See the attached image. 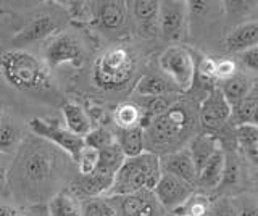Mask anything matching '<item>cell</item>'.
<instances>
[{"label": "cell", "instance_id": "16", "mask_svg": "<svg viewBox=\"0 0 258 216\" xmlns=\"http://www.w3.org/2000/svg\"><path fill=\"white\" fill-rule=\"evenodd\" d=\"M220 150H223L221 142L218 137H215L213 134H200L196 135L190 143H189V152L192 155L194 163H196L197 168V176L199 171L207 165V162L212 158L215 154H218Z\"/></svg>", "mask_w": 258, "mask_h": 216}, {"label": "cell", "instance_id": "11", "mask_svg": "<svg viewBox=\"0 0 258 216\" xmlns=\"http://www.w3.org/2000/svg\"><path fill=\"white\" fill-rule=\"evenodd\" d=\"M189 9L187 2H179V0H166V2H160V15L158 23L161 28V33L166 39H179L185 20H187Z\"/></svg>", "mask_w": 258, "mask_h": 216}, {"label": "cell", "instance_id": "2", "mask_svg": "<svg viewBox=\"0 0 258 216\" xmlns=\"http://www.w3.org/2000/svg\"><path fill=\"white\" fill-rule=\"evenodd\" d=\"M161 160L155 152L145 150L142 155L126 158L119 168L113 186L108 190V197H124L149 190L153 192L161 178Z\"/></svg>", "mask_w": 258, "mask_h": 216}, {"label": "cell", "instance_id": "23", "mask_svg": "<svg viewBox=\"0 0 258 216\" xmlns=\"http://www.w3.org/2000/svg\"><path fill=\"white\" fill-rule=\"evenodd\" d=\"M124 154L121 147L115 142L113 146L103 149L99 152V165H97V173L110 176V178H115L116 173L119 171V168L124 163Z\"/></svg>", "mask_w": 258, "mask_h": 216}, {"label": "cell", "instance_id": "4", "mask_svg": "<svg viewBox=\"0 0 258 216\" xmlns=\"http://www.w3.org/2000/svg\"><path fill=\"white\" fill-rule=\"evenodd\" d=\"M192 115L181 103H174L166 113L153 118L145 126L149 132V140L152 146L168 147L174 146L177 140H181L192 127Z\"/></svg>", "mask_w": 258, "mask_h": 216}, {"label": "cell", "instance_id": "7", "mask_svg": "<svg viewBox=\"0 0 258 216\" xmlns=\"http://www.w3.org/2000/svg\"><path fill=\"white\" fill-rule=\"evenodd\" d=\"M29 129L36 135H39V137L52 142L53 146L61 149L63 152H67L75 163L79 158L81 150L84 149V139L83 137H78V135L70 132L67 127H61L56 123L45 121V119H42V118H32L29 121Z\"/></svg>", "mask_w": 258, "mask_h": 216}, {"label": "cell", "instance_id": "19", "mask_svg": "<svg viewBox=\"0 0 258 216\" xmlns=\"http://www.w3.org/2000/svg\"><path fill=\"white\" fill-rule=\"evenodd\" d=\"M61 111H63V119L64 124H67V129L78 135V137L84 139L94 129L91 118L86 113V110L81 105H78V103H67L61 108Z\"/></svg>", "mask_w": 258, "mask_h": 216}, {"label": "cell", "instance_id": "12", "mask_svg": "<svg viewBox=\"0 0 258 216\" xmlns=\"http://www.w3.org/2000/svg\"><path fill=\"white\" fill-rule=\"evenodd\" d=\"M161 160V171L177 176L187 182L197 181V168L194 163L189 149H179L166 154Z\"/></svg>", "mask_w": 258, "mask_h": 216}, {"label": "cell", "instance_id": "36", "mask_svg": "<svg viewBox=\"0 0 258 216\" xmlns=\"http://www.w3.org/2000/svg\"><path fill=\"white\" fill-rule=\"evenodd\" d=\"M232 205L236 208L237 216H258V200L252 195L242 194L232 197Z\"/></svg>", "mask_w": 258, "mask_h": 216}, {"label": "cell", "instance_id": "9", "mask_svg": "<svg viewBox=\"0 0 258 216\" xmlns=\"http://www.w3.org/2000/svg\"><path fill=\"white\" fill-rule=\"evenodd\" d=\"M192 194L194 186L190 182L168 173L161 174L157 187L153 189V195L158 200V203L171 211L181 206Z\"/></svg>", "mask_w": 258, "mask_h": 216}, {"label": "cell", "instance_id": "10", "mask_svg": "<svg viewBox=\"0 0 258 216\" xmlns=\"http://www.w3.org/2000/svg\"><path fill=\"white\" fill-rule=\"evenodd\" d=\"M232 116V107L226 100L220 87H215L200 103V123L205 129L215 131Z\"/></svg>", "mask_w": 258, "mask_h": 216}, {"label": "cell", "instance_id": "6", "mask_svg": "<svg viewBox=\"0 0 258 216\" xmlns=\"http://www.w3.org/2000/svg\"><path fill=\"white\" fill-rule=\"evenodd\" d=\"M44 61L48 68H58L61 65H71L81 68L86 61V50L78 37L71 34H60L45 45Z\"/></svg>", "mask_w": 258, "mask_h": 216}, {"label": "cell", "instance_id": "22", "mask_svg": "<svg viewBox=\"0 0 258 216\" xmlns=\"http://www.w3.org/2000/svg\"><path fill=\"white\" fill-rule=\"evenodd\" d=\"M115 137L126 158L139 157L145 152V129L141 126L133 129H119Z\"/></svg>", "mask_w": 258, "mask_h": 216}, {"label": "cell", "instance_id": "37", "mask_svg": "<svg viewBox=\"0 0 258 216\" xmlns=\"http://www.w3.org/2000/svg\"><path fill=\"white\" fill-rule=\"evenodd\" d=\"M237 75V63L231 58L216 61V81H228Z\"/></svg>", "mask_w": 258, "mask_h": 216}, {"label": "cell", "instance_id": "42", "mask_svg": "<svg viewBox=\"0 0 258 216\" xmlns=\"http://www.w3.org/2000/svg\"><path fill=\"white\" fill-rule=\"evenodd\" d=\"M248 124H252V126H256L258 127V105H256V108H255V111H253V116H252V119H250V123Z\"/></svg>", "mask_w": 258, "mask_h": 216}, {"label": "cell", "instance_id": "29", "mask_svg": "<svg viewBox=\"0 0 258 216\" xmlns=\"http://www.w3.org/2000/svg\"><path fill=\"white\" fill-rule=\"evenodd\" d=\"M210 205L212 203L208 202V198L205 195L192 194L181 206H177L176 210H173V214L174 216H207Z\"/></svg>", "mask_w": 258, "mask_h": 216}, {"label": "cell", "instance_id": "31", "mask_svg": "<svg viewBox=\"0 0 258 216\" xmlns=\"http://www.w3.org/2000/svg\"><path fill=\"white\" fill-rule=\"evenodd\" d=\"M20 129L12 121L0 123V154H12L20 142Z\"/></svg>", "mask_w": 258, "mask_h": 216}, {"label": "cell", "instance_id": "14", "mask_svg": "<svg viewBox=\"0 0 258 216\" xmlns=\"http://www.w3.org/2000/svg\"><path fill=\"white\" fill-rule=\"evenodd\" d=\"M52 157L45 150H32L23 158V174L29 182H44L50 178Z\"/></svg>", "mask_w": 258, "mask_h": 216}, {"label": "cell", "instance_id": "8", "mask_svg": "<svg viewBox=\"0 0 258 216\" xmlns=\"http://www.w3.org/2000/svg\"><path fill=\"white\" fill-rule=\"evenodd\" d=\"M108 200L115 206L116 216H163V206L149 190L124 197H108Z\"/></svg>", "mask_w": 258, "mask_h": 216}, {"label": "cell", "instance_id": "18", "mask_svg": "<svg viewBox=\"0 0 258 216\" xmlns=\"http://www.w3.org/2000/svg\"><path fill=\"white\" fill-rule=\"evenodd\" d=\"M220 89L226 97V100L229 102V105L232 107V111H234V108H237L240 103L248 97L250 92H252L253 81L248 76L237 73L236 76L228 79V81H223Z\"/></svg>", "mask_w": 258, "mask_h": 216}, {"label": "cell", "instance_id": "41", "mask_svg": "<svg viewBox=\"0 0 258 216\" xmlns=\"http://www.w3.org/2000/svg\"><path fill=\"white\" fill-rule=\"evenodd\" d=\"M5 166L2 165V162H0V187L4 186V182H5Z\"/></svg>", "mask_w": 258, "mask_h": 216}, {"label": "cell", "instance_id": "28", "mask_svg": "<svg viewBox=\"0 0 258 216\" xmlns=\"http://www.w3.org/2000/svg\"><path fill=\"white\" fill-rule=\"evenodd\" d=\"M237 142L240 149L244 150V154L252 160V162L258 163V127L252 124H242L237 126Z\"/></svg>", "mask_w": 258, "mask_h": 216}, {"label": "cell", "instance_id": "39", "mask_svg": "<svg viewBox=\"0 0 258 216\" xmlns=\"http://www.w3.org/2000/svg\"><path fill=\"white\" fill-rule=\"evenodd\" d=\"M240 60L248 69L256 71V73H258V47H256V49H250L247 52H242L240 53Z\"/></svg>", "mask_w": 258, "mask_h": 216}, {"label": "cell", "instance_id": "25", "mask_svg": "<svg viewBox=\"0 0 258 216\" xmlns=\"http://www.w3.org/2000/svg\"><path fill=\"white\" fill-rule=\"evenodd\" d=\"M113 179L115 178H110V176H105L95 171L91 176H81L79 181L76 182V187L84 195L95 198L102 194H108V190L113 186Z\"/></svg>", "mask_w": 258, "mask_h": 216}, {"label": "cell", "instance_id": "13", "mask_svg": "<svg viewBox=\"0 0 258 216\" xmlns=\"http://www.w3.org/2000/svg\"><path fill=\"white\" fill-rule=\"evenodd\" d=\"M226 50L242 53L258 47V20L245 21L236 26L224 41Z\"/></svg>", "mask_w": 258, "mask_h": 216}, {"label": "cell", "instance_id": "38", "mask_svg": "<svg viewBox=\"0 0 258 216\" xmlns=\"http://www.w3.org/2000/svg\"><path fill=\"white\" fill-rule=\"evenodd\" d=\"M208 214L210 216H237L236 208H234L231 198H221V200H218V202H215L213 205H210Z\"/></svg>", "mask_w": 258, "mask_h": 216}, {"label": "cell", "instance_id": "1", "mask_svg": "<svg viewBox=\"0 0 258 216\" xmlns=\"http://www.w3.org/2000/svg\"><path fill=\"white\" fill-rule=\"evenodd\" d=\"M0 73L8 84L21 92H44L52 87L47 63L21 49L0 53Z\"/></svg>", "mask_w": 258, "mask_h": 216}, {"label": "cell", "instance_id": "35", "mask_svg": "<svg viewBox=\"0 0 258 216\" xmlns=\"http://www.w3.org/2000/svg\"><path fill=\"white\" fill-rule=\"evenodd\" d=\"M76 165L81 176L94 174L97 170V165H99V150L84 146V149L79 154V158L76 160Z\"/></svg>", "mask_w": 258, "mask_h": 216}, {"label": "cell", "instance_id": "3", "mask_svg": "<svg viewBox=\"0 0 258 216\" xmlns=\"http://www.w3.org/2000/svg\"><path fill=\"white\" fill-rule=\"evenodd\" d=\"M134 57L124 47H113L95 60L92 81L105 91L124 87L134 75Z\"/></svg>", "mask_w": 258, "mask_h": 216}, {"label": "cell", "instance_id": "27", "mask_svg": "<svg viewBox=\"0 0 258 216\" xmlns=\"http://www.w3.org/2000/svg\"><path fill=\"white\" fill-rule=\"evenodd\" d=\"M144 113V129L153 118L166 113V111L174 105V102L169 99V95H161V97H142V102L137 103Z\"/></svg>", "mask_w": 258, "mask_h": 216}, {"label": "cell", "instance_id": "30", "mask_svg": "<svg viewBox=\"0 0 258 216\" xmlns=\"http://www.w3.org/2000/svg\"><path fill=\"white\" fill-rule=\"evenodd\" d=\"M133 15L142 25H153L158 21L160 2L157 0H137L133 2Z\"/></svg>", "mask_w": 258, "mask_h": 216}, {"label": "cell", "instance_id": "43", "mask_svg": "<svg viewBox=\"0 0 258 216\" xmlns=\"http://www.w3.org/2000/svg\"><path fill=\"white\" fill-rule=\"evenodd\" d=\"M31 216H40V214H31Z\"/></svg>", "mask_w": 258, "mask_h": 216}, {"label": "cell", "instance_id": "44", "mask_svg": "<svg viewBox=\"0 0 258 216\" xmlns=\"http://www.w3.org/2000/svg\"><path fill=\"white\" fill-rule=\"evenodd\" d=\"M0 123H2V121H0Z\"/></svg>", "mask_w": 258, "mask_h": 216}, {"label": "cell", "instance_id": "33", "mask_svg": "<svg viewBox=\"0 0 258 216\" xmlns=\"http://www.w3.org/2000/svg\"><path fill=\"white\" fill-rule=\"evenodd\" d=\"M115 142H116L115 134L110 132L108 129H105V127H94V129L84 137V146L86 147L95 149L99 152L113 146Z\"/></svg>", "mask_w": 258, "mask_h": 216}, {"label": "cell", "instance_id": "32", "mask_svg": "<svg viewBox=\"0 0 258 216\" xmlns=\"http://www.w3.org/2000/svg\"><path fill=\"white\" fill-rule=\"evenodd\" d=\"M194 81H199L200 86L208 87V92L215 89V83H216V61L210 57L202 58L199 66H196V79Z\"/></svg>", "mask_w": 258, "mask_h": 216}, {"label": "cell", "instance_id": "34", "mask_svg": "<svg viewBox=\"0 0 258 216\" xmlns=\"http://www.w3.org/2000/svg\"><path fill=\"white\" fill-rule=\"evenodd\" d=\"M81 208H83V216H116L115 206L108 198H89Z\"/></svg>", "mask_w": 258, "mask_h": 216}, {"label": "cell", "instance_id": "17", "mask_svg": "<svg viewBox=\"0 0 258 216\" xmlns=\"http://www.w3.org/2000/svg\"><path fill=\"white\" fill-rule=\"evenodd\" d=\"M127 17V4L119 0L111 2H102L97 9V21L103 29L115 31L124 25Z\"/></svg>", "mask_w": 258, "mask_h": 216}, {"label": "cell", "instance_id": "40", "mask_svg": "<svg viewBox=\"0 0 258 216\" xmlns=\"http://www.w3.org/2000/svg\"><path fill=\"white\" fill-rule=\"evenodd\" d=\"M0 216H21V214L16 208L7 203H0Z\"/></svg>", "mask_w": 258, "mask_h": 216}, {"label": "cell", "instance_id": "15", "mask_svg": "<svg viewBox=\"0 0 258 216\" xmlns=\"http://www.w3.org/2000/svg\"><path fill=\"white\" fill-rule=\"evenodd\" d=\"M56 28H58L56 26V21L50 15H40V17L28 23V25L13 37V42L20 45L39 42V41H42V39H45L48 34H52Z\"/></svg>", "mask_w": 258, "mask_h": 216}, {"label": "cell", "instance_id": "20", "mask_svg": "<svg viewBox=\"0 0 258 216\" xmlns=\"http://www.w3.org/2000/svg\"><path fill=\"white\" fill-rule=\"evenodd\" d=\"M173 91H177L166 76L160 75H145L137 81L134 92L141 97H161V95H171Z\"/></svg>", "mask_w": 258, "mask_h": 216}, {"label": "cell", "instance_id": "24", "mask_svg": "<svg viewBox=\"0 0 258 216\" xmlns=\"http://www.w3.org/2000/svg\"><path fill=\"white\" fill-rule=\"evenodd\" d=\"M113 121L119 129H133V127L144 126V113L137 103L126 102L121 103L113 111Z\"/></svg>", "mask_w": 258, "mask_h": 216}, {"label": "cell", "instance_id": "21", "mask_svg": "<svg viewBox=\"0 0 258 216\" xmlns=\"http://www.w3.org/2000/svg\"><path fill=\"white\" fill-rule=\"evenodd\" d=\"M224 170H226V155L223 150H220L218 154H215L210 158L207 165L199 171L197 182L204 187L215 189L221 184Z\"/></svg>", "mask_w": 258, "mask_h": 216}, {"label": "cell", "instance_id": "5", "mask_svg": "<svg viewBox=\"0 0 258 216\" xmlns=\"http://www.w3.org/2000/svg\"><path fill=\"white\" fill-rule=\"evenodd\" d=\"M160 69L177 91H189L196 79V63L181 45H171L160 55Z\"/></svg>", "mask_w": 258, "mask_h": 216}, {"label": "cell", "instance_id": "26", "mask_svg": "<svg viewBox=\"0 0 258 216\" xmlns=\"http://www.w3.org/2000/svg\"><path fill=\"white\" fill-rule=\"evenodd\" d=\"M50 216H83V208L70 192H58L48 202Z\"/></svg>", "mask_w": 258, "mask_h": 216}]
</instances>
